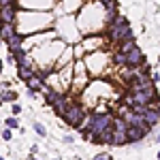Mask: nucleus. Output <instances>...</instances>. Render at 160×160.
Wrapping results in <instances>:
<instances>
[{
	"label": "nucleus",
	"mask_w": 160,
	"mask_h": 160,
	"mask_svg": "<svg viewBox=\"0 0 160 160\" xmlns=\"http://www.w3.org/2000/svg\"><path fill=\"white\" fill-rule=\"evenodd\" d=\"M135 45H137V43H135V34L130 32V34H126V37H124L122 41L118 43V49H120V51H124V53H126V51H128V49H132Z\"/></svg>",
	"instance_id": "dca6fc26"
},
{
	"label": "nucleus",
	"mask_w": 160,
	"mask_h": 160,
	"mask_svg": "<svg viewBox=\"0 0 160 160\" xmlns=\"http://www.w3.org/2000/svg\"><path fill=\"white\" fill-rule=\"evenodd\" d=\"M17 9H32V11H43V9H53L56 0H15Z\"/></svg>",
	"instance_id": "39448f33"
},
{
	"label": "nucleus",
	"mask_w": 160,
	"mask_h": 160,
	"mask_svg": "<svg viewBox=\"0 0 160 160\" xmlns=\"http://www.w3.org/2000/svg\"><path fill=\"white\" fill-rule=\"evenodd\" d=\"M111 62H113L115 66H120V68H124V66H126V53L118 49L115 53H113V56H111Z\"/></svg>",
	"instance_id": "aec40b11"
},
{
	"label": "nucleus",
	"mask_w": 160,
	"mask_h": 160,
	"mask_svg": "<svg viewBox=\"0 0 160 160\" xmlns=\"http://www.w3.org/2000/svg\"><path fill=\"white\" fill-rule=\"evenodd\" d=\"M111 156L109 154H107V152H102V154H98V156H96V160H109Z\"/></svg>",
	"instance_id": "bb28decb"
},
{
	"label": "nucleus",
	"mask_w": 160,
	"mask_h": 160,
	"mask_svg": "<svg viewBox=\"0 0 160 160\" xmlns=\"http://www.w3.org/2000/svg\"><path fill=\"white\" fill-rule=\"evenodd\" d=\"M17 100V92L11 86H4L2 94H0V102H15Z\"/></svg>",
	"instance_id": "a211bd4d"
},
{
	"label": "nucleus",
	"mask_w": 160,
	"mask_h": 160,
	"mask_svg": "<svg viewBox=\"0 0 160 160\" xmlns=\"http://www.w3.org/2000/svg\"><path fill=\"white\" fill-rule=\"evenodd\" d=\"M158 158H160V152H158Z\"/></svg>",
	"instance_id": "473e14b6"
},
{
	"label": "nucleus",
	"mask_w": 160,
	"mask_h": 160,
	"mask_svg": "<svg viewBox=\"0 0 160 160\" xmlns=\"http://www.w3.org/2000/svg\"><path fill=\"white\" fill-rule=\"evenodd\" d=\"M83 62H86V68L90 71V75H102V71H105L102 66L107 62V53H102V51H90Z\"/></svg>",
	"instance_id": "20e7f679"
},
{
	"label": "nucleus",
	"mask_w": 160,
	"mask_h": 160,
	"mask_svg": "<svg viewBox=\"0 0 160 160\" xmlns=\"http://www.w3.org/2000/svg\"><path fill=\"white\" fill-rule=\"evenodd\" d=\"M17 4H7V7H0V24H15L17 19Z\"/></svg>",
	"instance_id": "6e6552de"
},
{
	"label": "nucleus",
	"mask_w": 160,
	"mask_h": 160,
	"mask_svg": "<svg viewBox=\"0 0 160 160\" xmlns=\"http://www.w3.org/2000/svg\"><path fill=\"white\" fill-rule=\"evenodd\" d=\"M11 113H13V115H19V113H22V105H19L17 100L11 105Z\"/></svg>",
	"instance_id": "5701e85b"
},
{
	"label": "nucleus",
	"mask_w": 160,
	"mask_h": 160,
	"mask_svg": "<svg viewBox=\"0 0 160 160\" xmlns=\"http://www.w3.org/2000/svg\"><path fill=\"white\" fill-rule=\"evenodd\" d=\"M13 135H11V128H7L4 126V130H2V141H11Z\"/></svg>",
	"instance_id": "b1692460"
},
{
	"label": "nucleus",
	"mask_w": 160,
	"mask_h": 160,
	"mask_svg": "<svg viewBox=\"0 0 160 160\" xmlns=\"http://www.w3.org/2000/svg\"><path fill=\"white\" fill-rule=\"evenodd\" d=\"M86 115H88L86 105L79 102L77 98H73L71 105H68V109L64 111V115H62V122L66 124V126H71V128H75V130H79V128H83Z\"/></svg>",
	"instance_id": "f257e3e1"
},
{
	"label": "nucleus",
	"mask_w": 160,
	"mask_h": 160,
	"mask_svg": "<svg viewBox=\"0 0 160 160\" xmlns=\"http://www.w3.org/2000/svg\"><path fill=\"white\" fill-rule=\"evenodd\" d=\"M152 135H154V141H156V143H160V128H156V126H154V132H152Z\"/></svg>",
	"instance_id": "a878e982"
},
{
	"label": "nucleus",
	"mask_w": 160,
	"mask_h": 160,
	"mask_svg": "<svg viewBox=\"0 0 160 160\" xmlns=\"http://www.w3.org/2000/svg\"><path fill=\"white\" fill-rule=\"evenodd\" d=\"M141 115H143V120H145V124H148L149 130H152L154 126H158V124H160V113L154 109V107H149V105L141 111Z\"/></svg>",
	"instance_id": "1a4fd4ad"
},
{
	"label": "nucleus",
	"mask_w": 160,
	"mask_h": 160,
	"mask_svg": "<svg viewBox=\"0 0 160 160\" xmlns=\"http://www.w3.org/2000/svg\"><path fill=\"white\" fill-rule=\"evenodd\" d=\"M7 62H9V64H15V58H13V53H11V51L7 53Z\"/></svg>",
	"instance_id": "c85d7f7f"
},
{
	"label": "nucleus",
	"mask_w": 160,
	"mask_h": 160,
	"mask_svg": "<svg viewBox=\"0 0 160 160\" xmlns=\"http://www.w3.org/2000/svg\"><path fill=\"white\" fill-rule=\"evenodd\" d=\"M7 4H15V0H0V7H7Z\"/></svg>",
	"instance_id": "c756f323"
},
{
	"label": "nucleus",
	"mask_w": 160,
	"mask_h": 160,
	"mask_svg": "<svg viewBox=\"0 0 160 160\" xmlns=\"http://www.w3.org/2000/svg\"><path fill=\"white\" fill-rule=\"evenodd\" d=\"M13 58H15V64L17 66H32V58H30V53L26 47H17V49H13Z\"/></svg>",
	"instance_id": "9d476101"
},
{
	"label": "nucleus",
	"mask_w": 160,
	"mask_h": 160,
	"mask_svg": "<svg viewBox=\"0 0 160 160\" xmlns=\"http://www.w3.org/2000/svg\"><path fill=\"white\" fill-rule=\"evenodd\" d=\"M34 75V66H17V77L22 79V81H26L28 77H32Z\"/></svg>",
	"instance_id": "6ab92c4d"
},
{
	"label": "nucleus",
	"mask_w": 160,
	"mask_h": 160,
	"mask_svg": "<svg viewBox=\"0 0 160 160\" xmlns=\"http://www.w3.org/2000/svg\"><path fill=\"white\" fill-rule=\"evenodd\" d=\"M24 41H26V34H22V32H15L4 45L9 47V51H13V49H17V47H24Z\"/></svg>",
	"instance_id": "4468645a"
},
{
	"label": "nucleus",
	"mask_w": 160,
	"mask_h": 160,
	"mask_svg": "<svg viewBox=\"0 0 160 160\" xmlns=\"http://www.w3.org/2000/svg\"><path fill=\"white\" fill-rule=\"evenodd\" d=\"M2 68H4V62L0 60V73H2Z\"/></svg>",
	"instance_id": "7c9ffc66"
},
{
	"label": "nucleus",
	"mask_w": 160,
	"mask_h": 160,
	"mask_svg": "<svg viewBox=\"0 0 160 160\" xmlns=\"http://www.w3.org/2000/svg\"><path fill=\"white\" fill-rule=\"evenodd\" d=\"M73 68H75V73H73V81H71V90H73V94H81L86 90L88 81H90V73H88L86 62L81 58H77Z\"/></svg>",
	"instance_id": "f03ea898"
},
{
	"label": "nucleus",
	"mask_w": 160,
	"mask_h": 160,
	"mask_svg": "<svg viewBox=\"0 0 160 160\" xmlns=\"http://www.w3.org/2000/svg\"><path fill=\"white\" fill-rule=\"evenodd\" d=\"M141 64H145V56H143V51L135 45L132 49L126 51V66H128V68H137V66H141Z\"/></svg>",
	"instance_id": "423d86ee"
},
{
	"label": "nucleus",
	"mask_w": 160,
	"mask_h": 160,
	"mask_svg": "<svg viewBox=\"0 0 160 160\" xmlns=\"http://www.w3.org/2000/svg\"><path fill=\"white\" fill-rule=\"evenodd\" d=\"M149 132V128H143V126H128L126 128V139H128V143H139L141 139H145Z\"/></svg>",
	"instance_id": "0eeeda50"
},
{
	"label": "nucleus",
	"mask_w": 160,
	"mask_h": 160,
	"mask_svg": "<svg viewBox=\"0 0 160 160\" xmlns=\"http://www.w3.org/2000/svg\"><path fill=\"white\" fill-rule=\"evenodd\" d=\"M158 62H160V58H158Z\"/></svg>",
	"instance_id": "72a5a7b5"
},
{
	"label": "nucleus",
	"mask_w": 160,
	"mask_h": 160,
	"mask_svg": "<svg viewBox=\"0 0 160 160\" xmlns=\"http://www.w3.org/2000/svg\"><path fill=\"white\" fill-rule=\"evenodd\" d=\"M0 47H2V38H0Z\"/></svg>",
	"instance_id": "2f4dec72"
},
{
	"label": "nucleus",
	"mask_w": 160,
	"mask_h": 160,
	"mask_svg": "<svg viewBox=\"0 0 160 160\" xmlns=\"http://www.w3.org/2000/svg\"><path fill=\"white\" fill-rule=\"evenodd\" d=\"M62 141H64V143H73L75 139H73L71 135H64V137H62Z\"/></svg>",
	"instance_id": "cd10ccee"
},
{
	"label": "nucleus",
	"mask_w": 160,
	"mask_h": 160,
	"mask_svg": "<svg viewBox=\"0 0 160 160\" xmlns=\"http://www.w3.org/2000/svg\"><path fill=\"white\" fill-rule=\"evenodd\" d=\"M15 32H17V26L15 24H2L0 26V38H2V43H7Z\"/></svg>",
	"instance_id": "2eb2a0df"
},
{
	"label": "nucleus",
	"mask_w": 160,
	"mask_h": 160,
	"mask_svg": "<svg viewBox=\"0 0 160 160\" xmlns=\"http://www.w3.org/2000/svg\"><path fill=\"white\" fill-rule=\"evenodd\" d=\"M43 86H45V81H43L38 75H32V77H28V79H26V88H30V90L41 92V90H43Z\"/></svg>",
	"instance_id": "f3484780"
},
{
	"label": "nucleus",
	"mask_w": 160,
	"mask_h": 160,
	"mask_svg": "<svg viewBox=\"0 0 160 160\" xmlns=\"http://www.w3.org/2000/svg\"><path fill=\"white\" fill-rule=\"evenodd\" d=\"M71 100H73V96L64 92V94H62L60 98H58V100H56V102H53V105H51V107H53V111H56V115H58V118H62V115H64V111L68 109V105H71Z\"/></svg>",
	"instance_id": "9b49d317"
},
{
	"label": "nucleus",
	"mask_w": 160,
	"mask_h": 160,
	"mask_svg": "<svg viewBox=\"0 0 160 160\" xmlns=\"http://www.w3.org/2000/svg\"><path fill=\"white\" fill-rule=\"evenodd\" d=\"M41 92H43V96H45V102H47V105H53V102H56V100L60 98L62 94H64V92H62V90H58V88H53V86H43V90H41Z\"/></svg>",
	"instance_id": "f8f14e48"
},
{
	"label": "nucleus",
	"mask_w": 160,
	"mask_h": 160,
	"mask_svg": "<svg viewBox=\"0 0 160 160\" xmlns=\"http://www.w3.org/2000/svg\"><path fill=\"white\" fill-rule=\"evenodd\" d=\"M132 30H130V22L126 19V17H122V15H118L113 22H111V26H109V41L111 43H120L126 34H130Z\"/></svg>",
	"instance_id": "7ed1b4c3"
},
{
	"label": "nucleus",
	"mask_w": 160,
	"mask_h": 160,
	"mask_svg": "<svg viewBox=\"0 0 160 160\" xmlns=\"http://www.w3.org/2000/svg\"><path fill=\"white\" fill-rule=\"evenodd\" d=\"M4 126H7V128H11V130H17V128H19V122H17V118H15V115H9V118L4 120Z\"/></svg>",
	"instance_id": "412c9836"
},
{
	"label": "nucleus",
	"mask_w": 160,
	"mask_h": 160,
	"mask_svg": "<svg viewBox=\"0 0 160 160\" xmlns=\"http://www.w3.org/2000/svg\"><path fill=\"white\" fill-rule=\"evenodd\" d=\"M149 79H152L154 83H158V81H160V73H156V71H149Z\"/></svg>",
	"instance_id": "393cba45"
},
{
	"label": "nucleus",
	"mask_w": 160,
	"mask_h": 160,
	"mask_svg": "<svg viewBox=\"0 0 160 160\" xmlns=\"http://www.w3.org/2000/svg\"><path fill=\"white\" fill-rule=\"evenodd\" d=\"M128 143V139H126V130L122 128H113V135H111V145H115V148H122Z\"/></svg>",
	"instance_id": "ddd939ff"
},
{
	"label": "nucleus",
	"mask_w": 160,
	"mask_h": 160,
	"mask_svg": "<svg viewBox=\"0 0 160 160\" xmlns=\"http://www.w3.org/2000/svg\"><path fill=\"white\" fill-rule=\"evenodd\" d=\"M32 128H34V132H37L38 137H47V130H45V126H43V124L34 122V124H32Z\"/></svg>",
	"instance_id": "4be33fe9"
}]
</instances>
